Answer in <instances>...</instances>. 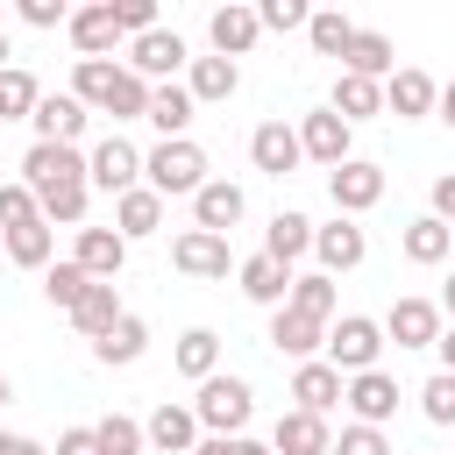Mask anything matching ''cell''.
Wrapping results in <instances>:
<instances>
[{
	"label": "cell",
	"mask_w": 455,
	"mask_h": 455,
	"mask_svg": "<svg viewBox=\"0 0 455 455\" xmlns=\"http://www.w3.org/2000/svg\"><path fill=\"white\" fill-rule=\"evenodd\" d=\"M142 178H149V192L156 199H192L199 185H206V149L185 135V142H156L149 156H142Z\"/></svg>",
	"instance_id": "cell-1"
},
{
	"label": "cell",
	"mask_w": 455,
	"mask_h": 455,
	"mask_svg": "<svg viewBox=\"0 0 455 455\" xmlns=\"http://www.w3.org/2000/svg\"><path fill=\"white\" fill-rule=\"evenodd\" d=\"M192 412H199L206 434H228V441H235V434L249 427V412H256V391H249L242 377H206L199 398H192Z\"/></svg>",
	"instance_id": "cell-2"
},
{
	"label": "cell",
	"mask_w": 455,
	"mask_h": 455,
	"mask_svg": "<svg viewBox=\"0 0 455 455\" xmlns=\"http://www.w3.org/2000/svg\"><path fill=\"white\" fill-rule=\"evenodd\" d=\"M377 355H384V327H377V320H363V313H341V320L327 327V363H334L341 377H363V370H377Z\"/></svg>",
	"instance_id": "cell-3"
},
{
	"label": "cell",
	"mask_w": 455,
	"mask_h": 455,
	"mask_svg": "<svg viewBox=\"0 0 455 455\" xmlns=\"http://www.w3.org/2000/svg\"><path fill=\"white\" fill-rule=\"evenodd\" d=\"M21 185L43 199V192H64V185H92V171H85V156L71 142H36L21 156Z\"/></svg>",
	"instance_id": "cell-4"
},
{
	"label": "cell",
	"mask_w": 455,
	"mask_h": 455,
	"mask_svg": "<svg viewBox=\"0 0 455 455\" xmlns=\"http://www.w3.org/2000/svg\"><path fill=\"white\" fill-rule=\"evenodd\" d=\"M85 171H92V185L100 192H135L142 185V149L128 142V135H107V142H92V156H85Z\"/></svg>",
	"instance_id": "cell-5"
},
{
	"label": "cell",
	"mask_w": 455,
	"mask_h": 455,
	"mask_svg": "<svg viewBox=\"0 0 455 455\" xmlns=\"http://www.w3.org/2000/svg\"><path fill=\"white\" fill-rule=\"evenodd\" d=\"M185 64H192V57H185V36H178V28H149V36L128 43V71H135V78H164V85H171Z\"/></svg>",
	"instance_id": "cell-6"
},
{
	"label": "cell",
	"mask_w": 455,
	"mask_h": 455,
	"mask_svg": "<svg viewBox=\"0 0 455 455\" xmlns=\"http://www.w3.org/2000/svg\"><path fill=\"white\" fill-rule=\"evenodd\" d=\"M327 199H334V213H370L377 199H384V171L377 164H363V156H348L341 171H327Z\"/></svg>",
	"instance_id": "cell-7"
},
{
	"label": "cell",
	"mask_w": 455,
	"mask_h": 455,
	"mask_svg": "<svg viewBox=\"0 0 455 455\" xmlns=\"http://www.w3.org/2000/svg\"><path fill=\"white\" fill-rule=\"evenodd\" d=\"M384 341H398V348H434V341H441V306H434V299H391Z\"/></svg>",
	"instance_id": "cell-8"
},
{
	"label": "cell",
	"mask_w": 455,
	"mask_h": 455,
	"mask_svg": "<svg viewBox=\"0 0 455 455\" xmlns=\"http://www.w3.org/2000/svg\"><path fill=\"white\" fill-rule=\"evenodd\" d=\"M341 405L355 412V427H384V419L398 412V377H391V370H363V377H348Z\"/></svg>",
	"instance_id": "cell-9"
},
{
	"label": "cell",
	"mask_w": 455,
	"mask_h": 455,
	"mask_svg": "<svg viewBox=\"0 0 455 455\" xmlns=\"http://www.w3.org/2000/svg\"><path fill=\"white\" fill-rule=\"evenodd\" d=\"M249 156H256V171H263V178H291V171L306 164V149H299V128H291V121H263V128L249 135Z\"/></svg>",
	"instance_id": "cell-10"
},
{
	"label": "cell",
	"mask_w": 455,
	"mask_h": 455,
	"mask_svg": "<svg viewBox=\"0 0 455 455\" xmlns=\"http://www.w3.org/2000/svg\"><path fill=\"white\" fill-rule=\"evenodd\" d=\"M313 256H320V270L334 277V270H355L363 256H370V235L348 220V213H334L327 228H313Z\"/></svg>",
	"instance_id": "cell-11"
},
{
	"label": "cell",
	"mask_w": 455,
	"mask_h": 455,
	"mask_svg": "<svg viewBox=\"0 0 455 455\" xmlns=\"http://www.w3.org/2000/svg\"><path fill=\"white\" fill-rule=\"evenodd\" d=\"M171 263H178L185 277H228V270H235L228 235H206V228H185V235L171 242Z\"/></svg>",
	"instance_id": "cell-12"
},
{
	"label": "cell",
	"mask_w": 455,
	"mask_h": 455,
	"mask_svg": "<svg viewBox=\"0 0 455 455\" xmlns=\"http://www.w3.org/2000/svg\"><path fill=\"white\" fill-rule=\"evenodd\" d=\"M270 455H334V434H327V419L320 412H277V427H270Z\"/></svg>",
	"instance_id": "cell-13"
},
{
	"label": "cell",
	"mask_w": 455,
	"mask_h": 455,
	"mask_svg": "<svg viewBox=\"0 0 455 455\" xmlns=\"http://www.w3.org/2000/svg\"><path fill=\"white\" fill-rule=\"evenodd\" d=\"M85 121H92V107H85L78 92H43V107H36V142H71V149H78Z\"/></svg>",
	"instance_id": "cell-14"
},
{
	"label": "cell",
	"mask_w": 455,
	"mask_h": 455,
	"mask_svg": "<svg viewBox=\"0 0 455 455\" xmlns=\"http://www.w3.org/2000/svg\"><path fill=\"white\" fill-rule=\"evenodd\" d=\"M299 149H306L313 164H327V171H341V164H348V121H341L334 107H320V114H306V121H299Z\"/></svg>",
	"instance_id": "cell-15"
},
{
	"label": "cell",
	"mask_w": 455,
	"mask_h": 455,
	"mask_svg": "<svg viewBox=\"0 0 455 455\" xmlns=\"http://www.w3.org/2000/svg\"><path fill=\"white\" fill-rule=\"evenodd\" d=\"M242 213H249V199H242V185H228V178H206V185L192 192V228H206V235H228Z\"/></svg>",
	"instance_id": "cell-16"
},
{
	"label": "cell",
	"mask_w": 455,
	"mask_h": 455,
	"mask_svg": "<svg viewBox=\"0 0 455 455\" xmlns=\"http://www.w3.org/2000/svg\"><path fill=\"white\" fill-rule=\"evenodd\" d=\"M71 263H78L92 284H114V277H121V263H128V242H121L114 228H78V249H71Z\"/></svg>",
	"instance_id": "cell-17"
},
{
	"label": "cell",
	"mask_w": 455,
	"mask_h": 455,
	"mask_svg": "<svg viewBox=\"0 0 455 455\" xmlns=\"http://www.w3.org/2000/svg\"><path fill=\"white\" fill-rule=\"evenodd\" d=\"M206 36H213V57H242V50H256V36H263V21H256V7H242V0H228V7H213V21H206Z\"/></svg>",
	"instance_id": "cell-18"
},
{
	"label": "cell",
	"mask_w": 455,
	"mask_h": 455,
	"mask_svg": "<svg viewBox=\"0 0 455 455\" xmlns=\"http://www.w3.org/2000/svg\"><path fill=\"white\" fill-rule=\"evenodd\" d=\"M341 71H348V78H377V85H384V78L398 71V50H391V36H377V28H355V36H348V50H341Z\"/></svg>",
	"instance_id": "cell-19"
},
{
	"label": "cell",
	"mask_w": 455,
	"mask_h": 455,
	"mask_svg": "<svg viewBox=\"0 0 455 455\" xmlns=\"http://www.w3.org/2000/svg\"><path fill=\"white\" fill-rule=\"evenodd\" d=\"M384 107H391L398 121H419L427 107H441V85H434L427 71H412V64H398V71L384 78Z\"/></svg>",
	"instance_id": "cell-20"
},
{
	"label": "cell",
	"mask_w": 455,
	"mask_h": 455,
	"mask_svg": "<svg viewBox=\"0 0 455 455\" xmlns=\"http://www.w3.org/2000/svg\"><path fill=\"white\" fill-rule=\"evenodd\" d=\"M341 391H348V377L334 370V363H299V377H291V398H299V412H334L341 405Z\"/></svg>",
	"instance_id": "cell-21"
},
{
	"label": "cell",
	"mask_w": 455,
	"mask_h": 455,
	"mask_svg": "<svg viewBox=\"0 0 455 455\" xmlns=\"http://www.w3.org/2000/svg\"><path fill=\"white\" fill-rule=\"evenodd\" d=\"M121 36H128V28H121L114 0H100V7H78V14H71V43H78V57H107Z\"/></svg>",
	"instance_id": "cell-22"
},
{
	"label": "cell",
	"mask_w": 455,
	"mask_h": 455,
	"mask_svg": "<svg viewBox=\"0 0 455 455\" xmlns=\"http://www.w3.org/2000/svg\"><path fill=\"white\" fill-rule=\"evenodd\" d=\"M192 114H199V100L171 78V85H149V128H164V142H185V128H192Z\"/></svg>",
	"instance_id": "cell-23"
},
{
	"label": "cell",
	"mask_w": 455,
	"mask_h": 455,
	"mask_svg": "<svg viewBox=\"0 0 455 455\" xmlns=\"http://www.w3.org/2000/svg\"><path fill=\"white\" fill-rule=\"evenodd\" d=\"M270 348H277V355L313 363V348H327V327H320V320H306V313H291V306H277V313H270Z\"/></svg>",
	"instance_id": "cell-24"
},
{
	"label": "cell",
	"mask_w": 455,
	"mask_h": 455,
	"mask_svg": "<svg viewBox=\"0 0 455 455\" xmlns=\"http://www.w3.org/2000/svg\"><path fill=\"white\" fill-rule=\"evenodd\" d=\"M142 434H149V448H164V455H192V448H199V412H192V405H156Z\"/></svg>",
	"instance_id": "cell-25"
},
{
	"label": "cell",
	"mask_w": 455,
	"mask_h": 455,
	"mask_svg": "<svg viewBox=\"0 0 455 455\" xmlns=\"http://www.w3.org/2000/svg\"><path fill=\"white\" fill-rule=\"evenodd\" d=\"M156 228H164V199H156L149 185H135V192L114 199V235H121V242H142V235H156Z\"/></svg>",
	"instance_id": "cell-26"
},
{
	"label": "cell",
	"mask_w": 455,
	"mask_h": 455,
	"mask_svg": "<svg viewBox=\"0 0 455 455\" xmlns=\"http://www.w3.org/2000/svg\"><path fill=\"white\" fill-rule=\"evenodd\" d=\"M306 249H313V220H306V213H291V206H284V213H270V228H263V256L291 270Z\"/></svg>",
	"instance_id": "cell-27"
},
{
	"label": "cell",
	"mask_w": 455,
	"mask_h": 455,
	"mask_svg": "<svg viewBox=\"0 0 455 455\" xmlns=\"http://www.w3.org/2000/svg\"><path fill=\"white\" fill-rule=\"evenodd\" d=\"M235 277H242V299H256V306H270V313L291 299V270H284V263H270V256L235 263Z\"/></svg>",
	"instance_id": "cell-28"
},
{
	"label": "cell",
	"mask_w": 455,
	"mask_h": 455,
	"mask_svg": "<svg viewBox=\"0 0 455 455\" xmlns=\"http://www.w3.org/2000/svg\"><path fill=\"white\" fill-rule=\"evenodd\" d=\"M235 85H242L235 57H192V71H185V92H192L199 107H213V100H235Z\"/></svg>",
	"instance_id": "cell-29"
},
{
	"label": "cell",
	"mask_w": 455,
	"mask_h": 455,
	"mask_svg": "<svg viewBox=\"0 0 455 455\" xmlns=\"http://www.w3.org/2000/svg\"><path fill=\"white\" fill-rule=\"evenodd\" d=\"M71 327H78L85 341H107V334L121 327V291H114V284H92V291L78 299V313H71Z\"/></svg>",
	"instance_id": "cell-30"
},
{
	"label": "cell",
	"mask_w": 455,
	"mask_h": 455,
	"mask_svg": "<svg viewBox=\"0 0 455 455\" xmlns=\"http://www.w3.org/2000/svg\"><path fill=\"white\" fill-rule=\"evenodd\" d=\"M178 377H192V384L220 377V334L213 327H185L178 334Z\"/></svg>",
	"instance_id": "cell-31"
},
{
	"label": "cell",
	"mask_w": 455,
	"mask_h": 455,
	"mask_svg": "<svg viewBox=\"0 0 455 455\" xmlns=\"http://www.w3.org/2000/svg\"><path fill=\"white\" fill-rule=\"evenodd\" d=\"M327 107H334V114H341V121L355 128V121H370V114L384 107V85H377V78H348V71H341V78H334V100H327Z\"/></svg>",
	"instance_id": "cell-32"
},
{
	"label": "cell",
	"mask_w": 455,
	"mask_h": 455,
	"mask_svg": "<svg viewBox=\"0 0 455 455\" xmlns=\"http://www.w3.org/2000/svg\"><path fill=\"white\" fill-rule=\"evenodd\" d=\"M36 107H43V85H36L21 64H7V71H0V128H7V121H36Z\"/></svg>",
	"instance_id": "cell-33"
},
{
	"label": "cell",
	"mask_w": 455,
	"mask_h": 455,
	"mask_svg": "<svg viewBox=\"0 0 455 455\" xmlns=\"http://www.w3.org/2000/svg\"><path fill=\"white\" fill-rule=\"evenodd\" d=\"M448 249H455V228H448V220H434V213H427V220H412V228H405V256H412V263H427V270H434V263H448Z\"/></svg>",
	"instance_id": "cell-34"
},
{
	"label": "cell",
	"mask_w": 455,
	"mask_h": 455,
	"mask_svg": "<svg viewBox=\"0 0 455 455\" xmlns=\"http://www.w3.org/2000/svg\"><path fill=\"white\" fill-rule=\"evenodd\" d=\"M291 313H306V320H334V277L327 270H306V277H291V299H284Z\"/></svg>",
	"instance_id": "cell-35"
},
{
	"label": "cell",
	"mask_w": 455,
	"mask_h": 455,
	"mask_svg": "<svg viewBox=\"0 0 455 455\" xmlns=\"http://www.w3.org/2000/svg\"><path fill=\"white\" fill-rule=\"evenodd\" d=\"M50 220H28V228H14L7 235V263H21V270H50Z\"/></svg>",
	"instance_id": "cell-36"
},
{
	"label": "cell",
	"mask_w": 455,
	"mask_h": 455,
	"mask_svg": "<svg viewBox=\"0 0 455 455\" xmlns=\"http://www.w3.org/2000/svg\"><path fill=\"white\" fill-rule=\"evenodd\" d=\"M85 291H92V277H85L78 263H50V270H43V299H50L57 313H78Z\"/></svg>",
	"instance_id": "cell-37"
},
{
	"label": "cell",
	"mask_w": 455,
	"mask_h": 455,
	"mask_svg": "<svg viewBox=\"0 0 455 455\" xmlns=\"http://www.w3.org/2000/svg\"><path fill=\"white\" fill-rule=\"evenodd\" d=\"M142 348H149V327H142V320H135V313H121V327H114V334H107V341H92V355H100V363H107V370H114V363H135V355H142Z\"/></svg>",
	"instance_id": "cell-38"
},
{
	"label": "cell",
	"mask_w": 455,
	"mask_h": 455,
	"mask_svg": "<svg viewBox=\"0 0 455 455\" xmlns=\"http://www.w3.org/2000/svg\"><path fill=\"white\" fill-rule=\"evenodd\" d=\"M306 36H313V50H320V57H341V50H348V36H355V21H348V14H334V7H313Z\"/></svg>",
	"instance_id": "cell-39"
},
{
	"label": "cell",
	"mask_w": 455,
	"mask_h": 455,
	"mask_svg": "<svg viewBox=\"0 0 455 455\" xmlns=\"http://www.w3.org/2000/svg\"><path fill=\"white\" fill-rule=\"evenodd\" d=\"M92 434H100V455H142V448H149V434H142L128 412H107Z\"/></svg>",
	"instance_id": "cell-40"
},
{
	"label": "cell",
	"mask_w": 455,
	"mask_h": 455,
	"mask_svg": "<svg viewBox=\"0 0 455 455\" xmlns=\"http://www.w3.org/2000/svg\"><path fill=\"white\" fill-rule=\"evenodd\" d=\"M28 220H43V199L14 178V185H0V235H14V228H28Z\"/></svg>",
	"instance_id": "cell-41"
},
{
	"label": "cell",
	"mask_w": 455,
	"mask_h": 455,
	"mask_svg": "<svg viewBox=\"0 0 455 455\" xmlns=\"http://www.w3.org/2000/svg\"><path fill=\"white\" fill-rule=\"evenodd\" d=\"M85 199H92V185H64V192H43V220H50V228H57V220H64V228H78V220H85Z\"/></svg>",
	"instance_id": "cell-42"
},
{
	"label": "cell",
	"mask_w": 455,
	"mask_h": 455,
	"mask_svg": "<svg viewBox=\"0 0 455 455\" xmlns=\"http://www.w3.org/2000/svg\"><path fill=\"white\" fill-rule=\"evenodd\" d=\"M419 412H427L434 427H455V377H448V370H434V377H427V391H419Z\"/></svg>",
	"instance_id": "cell-43"
},
{
	"label": "cell",
	"mask_w": 455,
	"mask_h": 455,
	"mask_svg": "<svg viewBox=\"0 0 455 455\" xmlns=\"http://www.w3.org/2000/svg\"><path fill=\"white\" fill-rule=\"evenodd\" d=\"M256 21L284 36V28H306V21H313V7H306V0H263V7H256Z\"/></svg>",
	"instance_id": "cell-44"
},
{
	"label": "cell",
	"mask_w": 455,
	"mask_h": 455,
	"mask_svg": "<svg viewBox=\"0 0 455 455\" xmlns=\"http://www.w3.org/2000/svg\"><path fill=\"white\" fill-rule=\"evenodd\" d=\"M334 455H391V441H384V427H341Z\"/></svg>",
	"instance_id": "cell-45"
},
{
	"label": "cell",
	"mask_w": 455,
	"mask_h": 455,
	"mask_svg": "<svg viewBox=\"0 0 455 455\" xmlns=\"http://www.w3.org/2000/svg\"><path fill=\"white\" fill-rule=\"evenodd\" d=\"M21 21L28 28H71V7L64 0H21Z\"/></svg>",
	"instance_id": "cell-46"
},
{
	"label": "cell",
	"mask_w": 455,
	"mask_h": 455,
	"mask_svg": "<svg viewBox=\"0 0 455 455\" xmlns=\"http://www.w3.org/2000/svg\"><path fill=\"white\" fill-rule=\"evenodd\" d=\"M114 14H121L128 36H149L156 28V0H114Z\"/></svg>",
	"instance_id": "cell-47"
},
{
	"label": "cell",
	"mask_w": 455,
	"mask_h": 455,
	"mask_svg": "<svg viewBox=\"0 0 455 455\" xmlns=\"http://www.w3.org/2000/svg\"><path fill=\"white\" fill-rule=\"evenodd\" d=\"M57 455H100V434L92 427H64L57 434Z\"/></svg>",
	"instance_id": "cell-48"
},
{
	"label": "cell",
	"mask_w": 455,
	"mask_h": 455,
	"mask_svg": "<svg viewBox=\"0 0 455 455\" xmlns=\"http://www.w3.org/2000/svg\"><path fill=\"white\" fill-rule=\"evenodd\" d=\"M434 220H448V228H455V171H448V178H434Z\"/></svg>",
	"instance_id": "cell-49"
},
{
	"label": "cell",
	"mask_w": 455,
	"mask_h": 455,
	"mask_svg": "<svg viewBox=\"0 0 455 455\" xmlns=\"http://www.w3.org/2000/svg\"><path fill=\"white\" fill-rule=\"evenodd\" d=\"M192 455H235V441H228V434H206V441H199Z\"/></svg>",
	"instance_id": "cell-50"
},
{
	"label": "cell",
	"mask_w": 455,
	"mask_h": 455,
	"mask_svg": "<svg viewBox=\"0 0 455 455\" xmlns=\"http://www.w3.org/2000/svg\"><path fill=\"white\" fill-rule=\"evenodd\" d=\"M434 348H441V370L455 377V327H441V341H434Z\"/></svg>",
	"instance_id": "cell-51"
},
{
	"label": "cell",
	"mask_w": 455,
	"mask_h": 455,
	"mask_svg": "<svg viewBox=\"0 0 455 455\" xmlns=\"http://www.w3.org/2000/svg\"><path fill=\"white\" fill-rule=\"evenodd\" d=\"M7 455H43V448H36L28 434H7Z\"/></svg>",
	"instance_id": "cell-52"
},
{
	"label": "cell",
	"mask_w": 455,
	"mask_h": 455,
	"mask_svg": "<svg viewBox=\"0 0 455 455\" xmlns=\"http://www.w3.org/2000/svg\"><path fill=\"white\" fill-rule=\"evenodd\" d=\"M441 121H448V128H455V78H448V85H441Z\"/></svg>",
	"instance_id": "cell-53"
},
{
	"label": "cell",
	"mask_w": 455,
	"mask_h": 455,
	"mask_svg": "<svg viewBox=\"0 0 455 455\" xmlns=\"http://www.w3.org/2000/svg\"><path fill=\"white\" fill-rule=\"evenodd\" d=\"M235 455H270L263 441H249V434H235Z\"/></svg>",
	"instance_id": "cell-54"
},
{
	"label": "cell",
	"mask_w": 455,
	"mask_h": 455,
	"mask_svg": "<svg viewBox=\"0 0 455 455\" xmlns=\"http://www.w3.org/2000/svg\"><path fill=\"white\" fill-rule=\"evenodd\" d=\"M441 306H448V313H455V277H448V291H441Z\"/></svg>",
	"instance_id": "cell-55"
},
{
	"label": "cell",
	"mask_w": 455,
	"mask_h": 455,
	"mask_svg": "<svg viewBox=\"0 0 455 455\" xmlns=\"http://www.w3.org/2000/svg\"><path fill=\"white\" fill-rule=\"evenodd\" d=\"M0 71H7V28H0Z\"/></svg>",
	"instance_id": "cell-56"
},
{
	"label": "cell",
	"mask_w": 455,
	"mask_h": 455,
	"mask_svg": "<svg viewBox=\"0 0 455 455\" xmlns=\"http://www.w3.org/2000/svg\"><path fill=\"white\" fill-rule=\"evenodd\" d=\"M7 398H14V391H7V377H0V405H7Z\"/></svg>",
	"instance_id": "cell-57"
},
{
	"label": "cell",
	"mask_w": 455,
	"mask_h": 455,
	"mask_svg": "<svg viewBox=\"0 0 455 455\" xmlns=\"http://www.w3.org/2000/svg\"><path fill=\"white\" fill-rule=\"evenodd\" d=\"M0 455H7V434H0Z\"/></svg>",
	"instance_id": "cell-58"
}]
</instances>
